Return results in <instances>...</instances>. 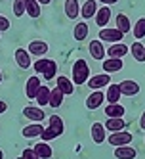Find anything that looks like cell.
Instances as JSON below:
<instances>
[{
	"instance_id": "obj_1",
	"label": "cell",
	"mask_w": 145,
	"mask_h": 159,
	"mask_svg": "<svg viewBox=\"0 0 145 159\" xmlns=\"http://www.w3.org/2000/svg\"><path fill=\"white\" fill-rule=\"evenodd\" d=\"M32 67H35L36 73H42V77L46 79V81H52V79L55 77V73H58V63H55L53 60H48V58L36 60L35 63H32Z\"/></svg>"
},
{
	"instance_id": "obj_2",
	"label": "cell",
	"mask_w": 145,
	"mask_h": 159,
	"mask_svg": "<svg viewBox=\"0 0 145 159\" xmlns=\"http://www.w3.org/2000/svg\"><path fill=\"white\" fill-rule=\"evenodd\" d=\"M88 79H90V67L84 60H76L73 63V83L76 86H80L84 83H88Z\"/></svg>"
},
{
	"instance_id": "obj_3",
	"label": "cell",
	"mask_w": 145,
	"mask_h": 159,
	"mask_svg": "<svg viewBox=\"0 0 145 159\" xmlns=\"http://www.w3.org/2000/svg\"><path fill=\"white\" fill-rule=\"evenodd\" d=\"M122 39H124V33L118 31L117 27H115V29H111V27H101V31H99V40H103V42L115 44V42H122Z\"/></svg>"
},
{
	"instance_id": "obj_4",
	"label": "cell",
	"mask_w": 145,
	"mask_h": 159,
	"mask_svg": "<svg viewBox=\"0 0 145 159\" xmlns=\"http://www.w3.org/2000/svg\"><path fill=\"white\" fill-rule=\"evenodd\" d=\"M132 140H134V134H132V132H124V130L111 132V136L107 138V142L113 146V148H118V146H128Z\"/></svg>"
},
{
	"instance_id": "obj_5",
	"label": "cell",
	"mask_w": 145,
	"mask_h": 159,
	"mask_svg": "<svg viewBox=\"0 0 145 159\" xmlns=\"http://www.w3.org/2000/svg\"><path fill=\"white\" fill-rule=\"evenodd\" d=\"M111 84V75L109 73H99V75H94L88 79V86L92 90H101L103 86H109Z\"/></svg>"
},
{
	"instance_id": "obj_6",
	"label": "cell",
	"mask_w": 145,
	"mask_h": 159,
	"mask_svg": "<svg viewBox=\"0 0 145 159\" xmlns=\"http://www.w3.org/2000/svg\"><path fill=\"white\" fill-rule=\"evenodd\" d=\"M40 86H42V83H40V79H38L36 75L29 77V79H27V84H25V94H27V98L35 100L36 94H38V90H40Z\"/></svg>"
},
{
	"instance_id": "obj_7",
	"label": "cell",
	"mask_w": 145,
	"mask_h": 159,
	"mask_svg": "<svg viewBox=\"0 0 145 159\" xmlns=\"http://www.w3.org/2000/svg\"><path fill=\"white\" fill-rule=\"evenodd\" d=\"M88 52H90V56L94 60H97V61H101L103 56H107V50L103 48L101 40H90V44H88Z\"/></svg>"
},
{
	"instance_id": "obj_8",
	"label": "cell",
	"mask_w": 145,
	"mask_h": 159,
	"mask_svg": "<svg viewBox=\"0 0 145 159\" xmlns=\"http://www.w3.org/2000/svg\"><path fill=\"white\" fill-rule=\"evenodd\" d=\"M103 102H105V94L101 90H94V92L86 98V107L88 109H97V107L103 106Z\"/></svg>"
},
{
	"instance_id": "obj_9",
	"label": "cell",
	"mask_w": 145,
	"mask_h": 159,
	"mask_svg": "<svg viewBox=\"0 0 145 159\" xmlns=\"http://www.w3.org/2000/svg\"><path fill=\"white\" fill-rule=\"evenodd\" d=\"M23 115L27 119H31L32 123H42L44 119H46V113H44L42 107H32V106H27L23 109Z\"/></svg>"
},
{
	"instance_id": "obj_10",
	"label": "cell",
	"mask_w": 145,
	"mask_h": 159,
	"mask_svg": "<svg viewBox=\"0 0 145 159\" xmlns=\"http://www.w3.org/2000/svg\"><path fill=\"white\" fill-rule=\"evenodd\" d=\"M14 58H15V63L21 67V69H29V67L32 65V61H31V54H29V50H25V48H17Z\"/></svg>"
},
{
	"instance_id": "obj_11",
	"label": "cell",
	"mask_w": 145,
	"mask_h": 159,
	"mask_svg": "<svg viewBox=\"0 0 145 159\" xmlns=\"http://www.w3.org/2000/svg\"><path fill=\"white\" fill-rule=\"evenodd\" d=\"M128 46L124 42H115V44H111L109 46V50H107V58H124V56L128 54Z\"/></svg>"
},
{
	"instance_id": "obj_12",
	"label": "cell",
	"mask_w": 145,
	"mask_h": 159,
	"mask_svg": "<svg viewBox=\"0 0 145 159\" xmlns=\"http://www.w3.org/2000/svg\"><path fill=\"white\" fill-rule=\"evenodd\" d=\"M118 86H120V94L122 96H136L139 92V84L136 81H130V79L118 83Z\"/></svg>"
},
{
	"instance_id": "obj_13",
	"label": "cell",
	"mask_w": 145,
	"mask_h": 159,
	"mask_svg": "<svg viewBox=\"0 0 145 159\" xmlns=\"http://www.w3.org/2000/svg\"><path fill=\"white\" fill-rule=\"evenodd\" d=\"M115 157L117 159H136L138 152H136V148H130V144L118 146V148H115Z\"/></svg>"
},
{
	"instance_id": "obj_14",
	"label": "cell",
	"mask_w": 145,
	"mask_h": 159,
	"mask_svg": "<svg viewBox=\"0 0 145 159\" xmlns=\"http://www.w3.org/2000/svg\"><path fill=\"white\" fill-rule=\"evenodd\" d=\"M122 67H124V63H122L120 58H107V60H103V71L109 73V75L120 71Z\"/></svg>"
},
{
	"instance_id": "obj_15",
	"label": "cell",
	"mask_w": 145,
	"mask_h": 159,
	"mask_svg": "<svg viewBox=\"0 0 145 159\" xmlns=\"http://www.w3.org/2000/svg\"><path fill=\"white\" fill-rule=\"evenodd\" d=\"M124 127H126V121L122 119V117H109L105 121V130H109V132L124 130Z\"/></svg>"
},
{
	"instance_id": "obj_16",
	"label": "cell",
	"mask_w": 145,
	"mask_h": 159,
	"mask_svg": "<svg viewBox=\"0 0 145 159\" xmlns=\"http://www.w3.org/2000/svg\"><path fill=\"white\" fill-rule=\"evenodd\" d=\"M65 16L69 19H76L80 16V6H79V0H65Z\"/></svg>"
},
{
	"instance_id": "obj_17",
	"label": "cell",
	"mask_w": 145,
	"mask_h": 159,
	"mask_svg": "<svg viewBox=\"0 0 145 159\" xmlns=\"http://www.w3.org/2000/svg\"><path fill=\"white\" fill-rule=\"evenodd\" d=\"M27 50H29L31 56H40V58H42V56L48 52V44L44 42V40H31Z\"/></svg>"
},
{
	"instance_id": "obj_18",
	"label": "cell",
	"mask_w": 145,
	"mask_h": 159,
	"mask_svg": "<svg viewBox=\"0 0 145 159\" xmlns=\"http://www.w3.org/2000/svg\"><path fill=\"white\" fill-rule=\"evenodd\" d=\"M96 12H97V2H96V0H86V2L82 4V8H80V16L84 19L96 17Z\"/></svg>"
},
{
	"instance_id": "obj_19",
	"label": "cell",
	"mask_w": 145,
	"mask_h": 159,
	"mask_svg": "<svg viewBox=\"0 0 145 159\" xmlns=\"http://www.w3.org/2000/svg\"><path fill=\"white\" fill-rule=\"evenodd\" d=\"M120 86L118 84H113L111 83L107 86V92H105V102H109V104H118L120 102Z\"/></svg>"
},
{
	"instance_id": "obj_20",
	"label": "cell",
	"mask_w": 145,
	"mask_h": 159,
	"mask_svg": "<svg viewBox=\"0 0 145 159\" xmlns=\"http://www.w3.org/2000/svg\"><path fill=\"white\" fill-rule=\"evenodd\" d=\"M109 19H111V8L109 6H101V8H97V12H96V23L99 27H103L109 23Z\"/></svg>"
},
{
	"instance_id": "obj_21",
	"label": "cell",
	"mask_w": 145,
	"mask_h": 159,
	"mask_svg": "<svg viewBox=\"0 0 145 159\" xmlns=\"http://www.w3.org/2000/svg\"><path fill=\"white\" fill-rule=\"evenodd\" d=\"M92 140L96 144H103L105 142V125L103 123H94L92 125Z\"/></svg>"
},
{
	"instance_id": "obj_22",
	"label": "cell",
	"mask_w": 145,
	"mask_h": 159,
	"mask_svg": "<svg viewBox=\"0 0 145 159\" xmlns=\"http://www.w3.org/2000/svg\"><path fill=\"white\" fill-rule=\"evenodd\" d=\"M32 150L36 152V155L40 157V159H52V155H53V152H52V148L48 146V142H38L36 146H32Z\"/></svg>"
},
{
	"instance_id": "obj_23",
	"label": "cell",
	"mask_w": 145,
	"mask_h": 159,
	"mask_svg": "<svg viewBox=\"0 0 145 159\" xmlns=\"http://www.w3.org/2000/svg\"><path fill=\"white\" fill-rule=\"evenodd\" d=\"M63 96H65V94L61 92V90H59L58 86H53V88L50 90V104H48V106L53 107V109H58V107L63 104Z\"/></svg>"
},
{
	"instance_id": "obj_24",
	"label": "cell",
	"mask_w": 145,
	"mask_h": 159,
	"mask_svg": "<svg viewBox=\"0 0 145 159\" xmlns=\"http://www.w3.org/2000/svg\"><path fill=\"white\" fill-rule=\"evenodd\" d=\"M55 86H58L59 90H61V92L65 94V96H69V94H73V90H75V86H73V81H71V79L69 77H58V84H55Z\"/></svg>"
},
{
	"instance_id": "obj_25",
	"label": "cell",
	"mask_w": 145,
	"mask_h": 159,
	"mask_svg": "<svg viewBox=\"0 0 145 159\" xmlns=\"http://www.w3.org/2000/svg\"><path fill=\"white\" fill-rule=\"evenodd\" d=\"M115 23H117V29H118V31H122L124 35L132 31V23H130V19H128V16H126V14H118V16L115 17Z\"/></svg>"
},
{
	"instance_id": "obj_26",
	"label": "cell",
	"mask_w": 145,
	"mask_h": 159,
	"mask_svg": "<svg viewBox=\"0 0 145 159\" xmlns=\"http://www.w3.org/2000/svg\"><path fill=\"white\" fill-rule=\"evenodd\" d=\"M42 130H44L42 123H32V125H27V127L21 130V132H23L25 138H35V136H40Z\"/></svg>"
},
{
	"instance_id": "obj_27",
	"label": "cell",
	"mask_w": 145,
	"mask_h": 159,
	"mask_svg": "<svg viewBox=\"0 0 145 159\" xmlns=\"http://www.w3.org/2000/svg\"><path fill=\"white\" fill-rule=\"evenodd\" d=\"M88 23H84V21H80V23H76L75 29H73V37L75 40H86L88 39Z\"/></svg>"
},
{
	"instance_id": "obj_28",
	"label": "cell",
	"mask_w": 145,
	"mask_h": 159,
	"mask_svg": "<svg viewBox=\"0 0 145 159\" xmlns=\"http://www.w3.org/2000/svg\"><path fill=\"white\" fill-rule=\"evenodd\" d=\"M25 12H27V16H31V17H38L40 12H42V4L38 2V0H27Z\"/></svg>"
},
{
	"instance_id": "obj_29",
	"label": "cell",
	"mask_w": 145,
	"mask_h": 159,
	"mask_svg": "<svg viewBox=\"0 0 145 159\" xmlns=\"http://www.w3.org/2000/svg\"><path fill=\"white\" fill-rule=\"evenodd\" d=\"M130 52H132V56H134V60H136V61H139V63L145 61V46H143L141 42H134L132 46H130Z\"/></svg>"
},
{
	"instance_id": "obj_30",
	"label": "cell",
	"mask_w": 145,
	"mask_h": 159,
	"mask_svg": "<svg viewBox=\"0 0 145 159\" xmlns=\"http://www.w3.org/2000/svg\"><path fill=\"white\" fill-rule=\"evenodd\" d=\"M124 113H126V109L120 104H107V107H105L107 117H124Z\"/></svg>"
},
{
	"instance_id": "obj_31",
	"label": "cell",
	"mask_w": 145,
	"mask_h": 159,
	"mask_svg": "<svg viewBox=\"0 0 145 159\" xmlns=\"http://www.w3.org/2000/svg\"><path fill=\"white\" fill-rule=\"evenodd\" d=\"M50 129L58 134V136H61L63 132H65V125H63V119L61 117H58V115H52L50 117Z\"/></svg>"
},
{
	"instance_id": "obj_32",
	"label": "cell",
	"mask_w": 145,
	"mask_h": 159,
	"mask_svg": "<svg viewBox=\"0 0 145 159\" xmlns=\"http://www.w3.org/2000/svg\"><path fill=\"white\" fill-rule=\"evenodd\" d=\"M36 104L40 106V107H44V106H48L50 104V88L48 86H40V90H38V94H36Z\"/></svg>"
},
{
	"instance_id": "obj_33",
	"label": "cell",
	"mask_w": 145,
	"mask_h": 159,
	"mask_svg": "<svg viewBox=\"0 0 145 159\" xmlns=\"http://www.w3.org/2000/svg\"><path fill=\"white\" fill-rule=\"evenodd\" d=\"M143 37H145V17L138 19V21H136V25H134V39L141 40Z\"/></svg>"
},
{
	"instance_id": "obj_34",
	"label": "cell",
	"mask_w": 145,
	"mask_h": 159,
	"mask_svg": "<svg viewBox=\"0 0 145 159\" xmlns=\"http://www.w3.org/2000/svg\"><path fill=\"white\" fill-rule=\"evenodd\" d=\"M25 4H27V0H14V16L21 17V16H25Z\"/></svg>"
},
{
	"instance_id": "obj_35",
	"label": "cell",
	"mask_w": 145,
	"mask_h": 159,
	"mask_svg": "<svg viewBox=\"0 0 145 159\" xmlns=\"http://www.w3.org/2000/svg\"><path fill=\"white\" fill-rule=\"evenodd\" d=\"M21 157H23V159H40V157L36 155V152L32 150V148H25L23 153H21Z\"/></svg>"
},
{
	"instance_id": "obj_36",
	"label": "cell",
	"mask_w": 145,
	"mask_h": 159,
	"mask_svg": "<svg viewBox=\"0 0 145 159\" xmlns=\"http://www.w3.org/2000/svg\"><path fill=\"white\" fill-rule=\"evenodd\" d=\"M8 29H10V21H8V17L0 16V33H2V31H8Z\"/></svg>"
},
{
	"instance_id": "obj_37",
	"label": "cell",
	"mask_w": 145,
	"mask_h": 159,
	"mask_svg": "<svg viewBox=\"0 0 145 159\" xmlns=\"http://www.w3.org/2000/svg\"><path fill=\"white\" fill-rule=\"evenodd\" d=\"M6 109H8L6 102H4V100H0V113H6Z\"/></svg>"
},
{
	"instance_id": "obj_38",
	"label": "cell",
	"mask_w": 145,
	"mask_h": 159,
	"mask_svg": "<svg viewBox=\"0 0 145 159\" xmlns=\"http://www.w3.org/2000/svg\"><path fill=\"white\" fill-rule=\"evenodd\" d=\"M101 4H105V6H111V4H117L118 0H99Z\"/></svg>"
},
{
	"instance_id": "obj_39",
	"label": "cell",
	"mask_w": 145,
	"mask_h": 159,
	"mask_svg": "<svg viewBox=\"0 0 145 159\" xmlns=\"http://www.w3.org/2000/svg\"><path fill=\"white\" fill-rule=\"evenodd\" d=\"M139 127L145 130V111H143V115H141V119H139Z\"/></svg>"
},
{
	"instance_id": "obj_40",
	"label": "cell",
	"mask_w": 145,
	"mask_h": 159,
	"mask_svg": "<svg viewBox=\"0 0 145 159\" xmlns=\"http://www.w3.org/2000/svg\"><path fill=\"white\" fill-rule=\"evenodd\" d=\"M38 2H40L42 6H46V4H50V2H52V0H38Z\"/></svg>"
},
{
	"instance_id": "obj_41",
	"label": "cell",
	"mask_w": 145,
	"mask_h": 159,
	"mask_svg": "<svg viewBox=\"0 0 145 159\" xmlns=\"http://www.w3.org/2000/svg\"><path fill=\"white\" fill-rule=\"evenodd\" d=\"M0 159H4V152L2 150H0Z\"/></svg>"
},
{
	"instance_id": "obj_42",
	"label": "cell",
	"mask_w": 145,
	"mask_h": 159,
	"mask_svg": "<svg viewBox=\"0 0 145 159\" xmlns=\"http://www.w3.org/2000/svg\"><path fill=\"white\" fill-rule=\"evenodd\" d=\"M0 83H2V71H0Z\"/></svg>"
},
{
	"instance_id": "obj_43",
	"label": "cell",
	"mask_w": 145,
	"mask_h": 159,
	"mask_svg": "<svg viewBox=\"0 0 145 159\" xmlns=\"http://www.w3.org/2000/svg\"><path fill=\"white\" fill-rule=\"evenodd\" d=\"M15 159H23V157H15Z\"/></svg>"
}]
</instances>
